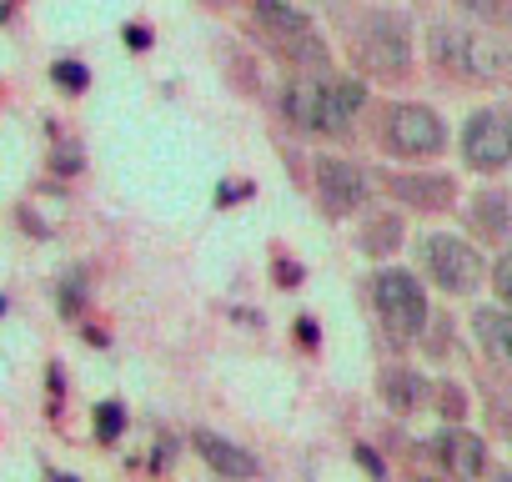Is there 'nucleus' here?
Returning <instances> with one entry per match:
<instances>
[{
    "label": "nucleus",
    "instance_id": "nucleus-1",
    "mask_svg": "<svg viewBox=\"0 0 512 482\" xmlns=\"http://www.w3.org/2000/svg\"><path fill=\"white\" fill-rule=\"evenodd\" d=\"M427 56L437 71L472 81V86H497L512 76V41L462 26V21H432L427 26Z\"/></svg>",
    "mask_w": 512,
    "mask_h": 482
},
{
    "label": "nucleus",
    "instance_id": "nucleus-2",
    "mask_svg": "<svg viewBox=\"0 0 512 482\" xmlns=\"http://www.w3.org/2000/svg\"><path fill=\"white\" fill-rule=\"evenodd\" d=\"M347 46L362 76L407 81L412 76V26L402 11H362L347 21Z\"/></svg>",
    "mask_w": 512,
    "mask_h": 482
},
{
    "label": "nucleus",
    "instance_id": "nucleus-3",
    "mask_svg": "<svg viewBox=\"0 0 512 482\" xmlns=\"http://www.w3.org/2000/svg\"><path fill=\"white\" fill-rule=\"evenodd\" d=\"M377 141H382V151H392L402 161H422L447 146V121L422 101H392V106H382Z\"/></svg>",
    "mask_w": 512,
    "mask_h": 482
},
{
    "label": "nucleus",
    "instance_id": "nucleus-4",
    "mask_svg": "<svg viewBox=\"0 0 512 482\" xmlns=\"http://www.w3.org/2000/svg\"><path fill=\"white\" fill-rule=\"evenodd\" d=\"M417 257H422V272L432 277V287L447 292V297H472V292L482 287V277H487L482 252L472 247V241L452 236V231H432V236H422Z\"/></svg>",
    "mask_w": 512,
    "mask_h": 482
},
{
    "label": "nucleus",
    "instance_id": "nucleus-5",
    "mask_svg": "<svg viewBox=\"0 0 512 482\" xmlns=\"http://www.w3.org/2000/svg\"><path fill=\"white\" fill-rule=\"evenodd\" d=\"M462 161L482 176L512 166V106H482L462 121Z\"/></svg>",
    "mask_w": 512,
    "mask_h": 482
},
{
    "label": "nucleus",
    "instance_id": "nucleus-6",
    "mask_svg": "<svg viewBox=\"0 0 512 482\" xmlns=\"http://www.w3.org/2000/svg\"><path fill=\"white\" fill-rule=\"evenodd\" d=\"M372 302H377L382 327H387L397 342L422 337V327H427V292H422V282H417L412 272H377Z\"/></svg>",
    "mask_w": 512,
    "mask_h": 482
},
{
    "label": "nucleus",
    "instance_id": "nucleus-7",
    "mask_svg": "<svg viewBox=\"0 0 512 482\" xmlns=\"http://www.w3.org/2000/svg\"><path fill=\"white\" fill-rule=\"evenodd\" d=\"M327 71H297L287 86H282V116L302 131V136H342L332 106H327V86H322Z\"/></svg>",
    "mask_w": 512,
    "mask_h": 482
},
{
    "label": "nucleus",
    "instance_id": "nucleus-8",
    "mask_svg": "<svg viewBox=\"0 0 512 482\" xmlns=\"http://www.w3.org/2000/svg\"><path fill=\"white\" fill-rule=\"evenodd\" d=\"M317 196L332 216H352L372 201V176L357 161L342 156H317Z\"/></svg>",
    "mask_w": 512,
    "mask_h": 482
},
{
    "label": "nucleus",
    "instance_id": "nucleus-9",
    "mask_svg": "<svg viewBox=\"0 0 512 482\" xmlns=\"http://www.w3.org/2000/svg\"><path fill=\"white\" fill-rule=\"evenodd\" d=\"M387 191L392 201L412 211H447L457 201V181L447 171H402V176H387Z\"/></svg>",
    "mask_w": 512,
    "mask_h": 482
},
{
    "label": "nucleus",
    "instance_id": "nucleus-10",
    "mask_svg": "<svg viewBox=\"0 0 512 482\" xmlns=\"http://www.w3.org/2000/svg\"><path fill=\"white\" fill-rule=\"evenodd\" d=\"M191 447H196V457H201L216 477H226V482H251L256 472H262V462H256L246 447H236V442H226V437H216V432H206V427L191 432Z\"/></svg>",
    "mask_w": 512,
    "mask_h": 482
},
{
    "label": "nucleus",
    "instance_id": "nucleus-11",
    "mask_svg": "<svg viewBox=\"0 0 512 482\" xmlns=\"http://www.w3.org/2000/svg\"><path fill=\"white\" fill-rule=\"evenodd\" d=\"M437 457H442V467H447L457 482H472V477L487 472V442H482L472 427H447V432L437 437Z\"/></svg>",
    "mask_w": 512,
    "mask_h": 482
},
{
    "label": "nucleus",
    "instance_id": "nucleus-12",
    "mask_svg": "<svg viewBox=\"0 0 512 482\" xmlns=\"http://www.w3.org/2000/svg\"><path fill=\"white\" fill-rule=\"evenodd\" d=\"M472 332H477L482 352L497 367H512V312L507 307H477L472 312Z\"/></svg>",
    "mask_w": 512,
    "mask_h": 482
},
{
    "label": "nucleus",
    "instance_id": "nucleus-13",
    "mask_svg": "<svg viewBox=\"0 0 512 482\" xmlns=\"http://www.w3.org/2000/svg\"><path fill=\"white\" fill-rule=\"evenodd\" d=\"M432 397H437V387H432L427 377H417V372H407V367L382 372V402H387L392 412H422Z\"/></svg>",
    "mask_w": 512,
    "mask_h": 482
},
{
    "label": "nucleus",
    "instance_id": "nucleus-14",
    "mask_svg": "<svg viewBox=\"0 0 512 482\" xmlns=\"http://www.w3.org/2000/svg\"><path fill=\"white\" fill-rule=\"evenodd\" d=\"M467 226H472V236H482V241H502L507 226H512V196H502V191H482V196H472Z\"/></svg>",
    "mask_w": 512,
    "mask_h": 482
},
{
    "label": "nucleus",
    "instance_id": "nucleus-15",
    "mask_svg": "<svg viewBox=\"0 0 512 482\" xmlns=\"http://www.w3.org/2000/svg\"><path fill=\"white\" fill-rule=\"evenodd\" d=\"M322 86H327V106H332V116H337V126L347 131L352 126V116L367 106V81L362 76H322Z\"/></svg>",
    "mask_w": 512,
    "mask_h": 482
},
{
    "label": "nucleus",
    "instance_id": "nucleus-16",
    "mask_svg": "<svg viewBox=\"0 0 512 482\" xmlns=\"http://www.w3.org/2000/svg\"><path fill=\"white\" fill-rule=\"evenodd\" d=\"M402 247V216L397 211H372L362 226V252L367 257H392Z\"/></svg>",
    "mask_w": 512,
    "mask_h": 482
},
{
    "label": "nucleus",
    "instance_id": "nucleus-17",
    "mask_svg": "<svg viewBox=\"0 0 512 482\" xmlns=\"http://www.w3.org/2000/svg\"><path fill=\"white\" fill-rule=\"evenodd\" d=\"M457 11H462L472 26H487V31H512V0H457Z\"/></svg>",
    "mask_w": 512,
    "mask_h": 482
},
{
    "label": "nucleus",
    "instance_id": "nucleus-18",
    "mask_svg": "<svg viewBox=\"0 0 512 482\" xmlns=\"http://www.w3.org/2000/svg\"><path fill=\"white\" fill-rule=\"evenodd\" d=\"M51 81H56L66 96H81V91L91 86V71H86L81 61H56V66H51Z\"/></svg>",
    "mask_w": 512,
    "mask_h": 482
},
{
    "label": "nucleus",
    "instance_id": "nucleus-19",
    "mask_svg": "<svg viewBox=\"0 0 512 482\" xmlns=\"http://www.w3.org/2000/svg\"><path fill=\"white\" fill-rule=\"evenodd\" d=\"M121 432H126V407L121 402H101L96 407V437L101 442H116Z\"/></svg>",
    "mask_w": 512,
    "mask_h": 482
},
{
    "label": "nucleus",
    "instance_id": "nucleus-20",
    "mask_svg": "<svg viewBox=\"0 0 512 482\" xmlns=\"http://www.w3.org/2000/svg\"><path fill=\"white\" fill-rule=\"evenodd\" d=\"M492 292H497V302L512 312V252L497 257V267H492Z\"/></svg>",
    "mask_w": 512,
    "mask_h": 482
},
{
    "label": "nucleus",
    "instance_id": "nucleus-21",
    "mask_svg": "<svg viewBox=\"0 0 512 482\" xmlns=\"http://www.w3.org/2000/svg\"><path fill=\"white\" fill-rule=\"evenodd\" d=\"M81 302H86L81 277H66V287H61V312H81Z\"/></svg>",
    "mask_w": 512,
    "mask_h": 482
},
{
    "label": "nucleus",
    "instance_id": "nucleus-22",
    "mask_svg": "<svg viewBox=\"0 0 512 482\" xmlns=\"http://www.w3.org/2000/svg\"><path fill=\"white\" fill-rule=\"evenodd\" d=\"M437 397H442L437 407H442L447 417H462V392H457V387H437Z\"/></svg>",
    "mask_w": 512,
    "mask_h": 482
},
{
    "label": "nucleus",
    "instance_id": "nucleus-23",
    "mask_svg": "<svg viewBox=\"0 0 512 482\" xmlns=\"http://www.w3.org/2000/svg\"><path fill=\"white\" fill-rule=\"evenodd\" d=\"M357 462H362V467H367V472H372V477H377V482H382V477H387V467H382V457H377V452H372V447H357Z\"/></svg>",
    "mask_w": 512,
    "mask_h": 482
},
{
    "label": "nucleus",
    "instance_id": "nucleus-24",
    "mask_svg": "<svg viewBox=\"0 0 512 482\" xmlns=\"http://www.w3.org/2000/svg\"><path fill=\"white\" fill-rule=\"evenodd\" d=\"M297 337H302L307 347H317V342H322V327H317L312 317H297Z\"/></svg>",
    "mask_w": 512,
    "mask_h": 482
},
{
    "label": "nucleus",
    "instance_id": "nucleus-25",
    "mask_svg": "<svg viewBox=\"0 0 512 482\" xmlns=\"http://www.w3.org/2000/svg\"><path fill=\"white\" fill-rule=\"evenodd\" d=\"M126 46H131V51H146V46H151V31H146V26H126Z\"/></svg>",
    "mask_w": 512,
    "mask_h": 482
},
{
    "label": "nucleus",
    "instance_id": "nucleus-26",
    "mask_svg": "<svg viewBox=\"0 0 512 482\" xmlns=\"http://www.w3.org/2000/svg\"><path fill=\"white\" fill-rule=\"evenodd\" d=\"M246 191H251V186H221V191H216V206H231V201L246 196Z\"/></svg>",
    "mask_w": 512,
    "mask_h": 482
},
{
    "label": "nucleus",
    "instance_id": "nucleus-27",
    "mask_svg": "<svg viewBox=\"0 0 512 482\" xmlns=\"http://www.w3.org/2000/svg\"><path fill=\"white\" fill-rule=\"evenodd\" d=\"M287 6H297V11H317V0H287Z\"/></svg>",
    "mask_w": 512,
    "mask_h": 482
},
{
    "label": "nucleus",
    "instance_id": "nucleus-28",
    "mask_svg": "<svg viewBox=\"0 0 512 482\" xmlns=\"http://www.w3.org/2000/svg\"><path fill=\"white\" fill-rule=\"evenodd\" d=\"M507 447H512V412H507Z\"/></svg>",
    "mask_w": 512,
    "mask_h": 482
},
{
    "label": "nucleus",
    "instance_id": "nucleus-29",
    "mask_svg": "<svg viewBox=\"0 0 512 482\" xmlns=\"http://www.w3.org/2000/svg\"><path fill=\"white\" fill-rule=\"evenodd\" d=\"M492 482H512V472H497V477H492Z\"/></svg>",
    "mask_w": 512,
    "mask_h": 482
},
{
    "label": "nucleus",
    "instance_id": "nucleus-30",
    "mask_svg": "<svg viewBox=\"0 0 512 482\" xmlns=\"http://www.w3.org/2000/svg\"><path fill=\"white\" fill-rule=\"evenodd\" d=\"M51 482H81V477H51Z\"/></svg>",
    "mask_w": 512,
    "mask_h": 482
},
{
    "label": "nucleus",
    "instance_id": "nucleus-31",
    "mask_svg": "<svg viewBox=\"0 0 512 482\" xmlns=\"http://www.w3.org/2000/svg\"><path fill=\"white\" fill-rule=\"evenodd\" d=\"M0 312H6V297H0Z\"/></svg>",
    "mask_w": 512,
    "mask_h": 482
}]
</instances>
